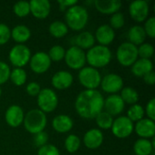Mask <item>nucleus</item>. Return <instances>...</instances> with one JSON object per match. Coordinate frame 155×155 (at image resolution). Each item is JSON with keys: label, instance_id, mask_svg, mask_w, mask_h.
I'll use <instances>...</instances> for the list:
<instances>
[{"label": "nucleus", "instance_id": "nucleus-1", "mask_svg": "<svg viewBox=\"0 0 155 155\" xmlns=\"http://www.w3.org/2000/svg\"><path fill=\"white\" fill-rule=\"evenodd\" d=\"M104 97L98 90H84L79 93L74 102L77 114L87 120L94 119L104 111Z\"/></svg>", "mask_w": 155, "mask_h": 155}, {"label": "nucleus", "instance_id": "nucleus-2", "mask_svg": "<svg viewBox=\"0 0 155 155\" xmlns=\"http://www.w3.org/2000/svg\"><path fill=\"white\" fill-rule=\"evenodd\" d=\"M64 20L69 29L79 32L86 26L89 20V13L85 7L77 4L65 11Z\"/></svg>", "mask_w": 155, "mask_h": 155}, {"label": "nucleus", "instance_id": "nucleus-3", "mask_svg": "<svg viewBox=\"0 0 155 155\" xmlns=\"http://www.w3.org/2000/svg\"><path fill=\"white\" fill-rule=\"evenodd\" d=\"M112 52L108 46L95 45L85 53L86 63L89 66L98 69L105 67L112 61Z\"/></svg>", "mask_w": 155, "mask_h": 155}, {"label": "nucleus", "instance_id": "nucleus-4", "mask_svg": "<svg viewBox=\"0 0 155 155\" xmlns=\"http://www.w3.org/2000/svg\"><path fill=\"white\" fill-rule=\"evenodd\" d=\"M25 129L31 134H36L44 132L47 125L46 114L39 109H32L25 114Z\"/></svg>", "mask_w": 155, "mask_h": 155}, {"label": "nucleus", "instance_id": "nucleus-5", "mask_svg": "<svg viewBox=\"0 0 155 155\" xmlns=\"http://www.w3.org/2000/svg\"><path fill=\"white\" fill-rule=\"evenodd\" d=\"M102 75L98 69L84 66L78 73V81L84 90H97L100 86Z\"/></svg>", "mask_w": 155, "mask_h": 155}, {"label": "nucleus", "instance_id": "nucleus-6", "mask_svg": "<svg viewBox=\"0 0 155 155\" xmlns=\"http://www.w3.org/2000/svg\"><path fill=\"white\" fill-rule=\"evenodd\" d=\"M138 58L137 46L129 42L121 44L116 50V59L124 67H131Z\"/></svg>", "mask_w": 155, "mask_h": 155}, {"label": "nucleus", "instance_id": "nucleus-7", "mask_svg": "<svg viewBox=\"0 0 155 155\" xmlns=\"http://www.w3.org/2000/svg\"><path fill=\"white\" fill-rule=\"evenodd\" d=\"M31 56L32 53L28 46L25 45L16 44L11 48L8 54V59L14 68H23L29 64Z\"/></svg>", "mask_w": 155, "mask_h": 155}, {"label": "nucleus", "instance_id": "nucleus-8", "mask_svg": "<svg viewBox=\"0 0 155 155\" xmlns=\"http://www.w3.org/2000/svg\"><path fill=\"white\" fill-rule=\"evenodd\" d=\"M38 109L43 113L49 114L54 112L58 106V96L56 93L51 88H44L36 96Z\"/></svg>", "mask_w": 155, "mask_h": 155}, {"label": "nucleus", "instance_id": "nucleus-9", "mask_svg": "<svg viewBox=\"0 0 155 155\" xmlns=\"http://www.w3.org/2000/svg\"><path fill=\"white\" fill-rule=\"evenodd\" d=\"M64 60L70 69L81 70L86 64L85 52L75 45H72L65 50Z\"/></svg>", "mask_w": 155, "mask_h": 155}, {"label": "nucleus", "instance_id": "nucleus-10", "mask_svg": "<svg viewBox=\"0 0 155 155\" xmlns=\"http://www.w3.org/2000/svg\"><path fill=\"white\" fill-rule=\"evenodd\" d=\"M134 124L126 116L121 115L114 120L111 127L113 134L118 139H126L134 133Z\"/></svg>", "mask_w": 155, "mask_h": 155}, {"label": "nucleus", "instance_id": "nucleus-11", "mask_svg": "<svg viewBox=\"0 0 155 155\" xmlns=\"http://www.w3.org/2000/svg\"><path fill=\"white\" fill-rule=\"evenodd\" d=\"M100 86L104 93L109 94H116L124 87V79L117 74H107L102 77Z\"/></svg>", "mask_w": 155, "mask_h": 155}, {"label": "nucleus", "instance_id": "nucleus-12", "mask_svg": "<svg viewBox=\"0 0 155 155\" xmlns=\"http://www.w3.org/2000/svg\"><path fill=\"white\" fill-rule=\"evenodd\" d=\"M129 14L131 18L137 22H145L149 18L150 6L146 0H135L129 5Z\"/></svg>", "mask_w": 155, "mask_h": 155}, {"label": "nucleus", "instance_id": "nucleus-13", "mask_svg": "<svg viewBox=\"0 0 155 155\" xmlns=\"http://www.w3.org/2000/svg\"><path fill=\"white\" fill-rule=\"evenodd\" d=\"M52 61L50 60L47 53L40 51L35 53L29 61L30 69L36 74H43L46 73L50 66H51Z\"/></svg>", "mask_w": 155, "mask_h": 155}, {"label": "nucleus", "instance_id": "nucleus-14", "mask_svg": "<svg viewBox=\"0 0 155 155\" xmlns=\"http://www.w3.org/2000/svg\"><path fill=\"white\" fill-rule=\"evenodd\" d=\"M25 118V112L23 108L17 104L10 105L5 114V120L8 126L12 128L19 127L23 124Z\"/></svg>", "mask_w": 155, "mask_h": 155}, {"label": "nucleus", "instance_id": "nucleus-15", "mask_svg": "<svg viewBox=\"0 0 155 155\" xmlns=\"http://www.w3.org/2000/svg\"><path fill=\"white\" fill-rule=\"evenodd\" d=\"M125 108V104L122 100L120 94H110L104 99V111L111 114L113 117L121 114Z\"/></svg>", "mask_w": 155, "mask_h": 155}, {"label": "nucleus", "instance_id": "nucleus-16", "mask_svg": "<svg viewBox=\"0 0 155 155\" xmlns=\"http://www.w3.org/2000/svg\"><path fill=\"white\" fill-rule=\"evenodd\" d=\"M104 140V135L103 131L99 130L98 128H92L84 134L83 143L87 149L96 150L102 146Z\"/></svg>", "mask_w": 155, "mask_h": 155}, {"label": "nucleus", "instance_id": "nucleus-17", "mask_svg": "<svg viewBox=\"0 0 155 155\" xmlns=\"http://www.w3.org/2000/svg\"><path fill=\"white\" fill-rule=\"evenodd\" d=\"M74 83V76L73 74L66 70H61L56 72L52 79H51V84L52 86L56 89V90H66L72 86Z\"/></svg>", "mask_w": 155, "mask_h": 155}, {"label": "nucleus", "instance_id": "nucleus-18", "mask_svg": "<svg viewBox=\"0 0 155 155\" xmlns=\"http://www.w3.org/2000/svg\"><path fill=\"white\" fill-rule=\"evenodd\" d=\"M134 131L140 138L150 140V138H153L155 135L154 121L148 118H143L134 124Z\"/></svg>", "mask_w": 155, "mask_h": 155}, {"label": "nucleus", "instance_id": "nucleus-19", "mask_svg": "<svg viewBox=\"0 0 155 155\" xmlns=\"http://www.w3.org/2000/svg\"><path fill=\"white\" fill-rule=\"evenodd\" d=\"M30 14L37 19H45L51 12V3L48 0H32L29 2Z\"/></svg>", "mask_w": 155, "mask_h": 155}, {"label": "nucleus", "instance_id": "nucleus-20", "mask_svg": "<svg viewBox=\"0 0 155 155\" xmlns=\"http://www.w3.org/2000/svg\"><path fill=\"white\" fill-rule=\"evenodd\" d=\"M94 35L95 38V42L97 41L98 45L108 46L114 40L115 32L109 25H102L96 29Z\"/></svg>", "mask_w": 155, "mask_h": 155}, {"label": "nucleus", "instance_id": "nucleus-21", "mask_svg": "<svg viewBox=\"0 0 155 155\" xmlns=\"http://www.w3.org/2000/svg\"><path fill=\"white\" fill-rule=\"evenodd\" d=\"M95 9L103 15H114L121 9L123 3L120 0H95L94 1Z\"/></svg>", "mask_w": 155, "mask_h": 155}, {"label": "nucleus", "instance_id": "nucleus-22", "mask_svg": "<svg viewBox=\"0 0 155 155\" xmlns=\"http://www.w3.org/2000/svg\"><path fill=\"white\" fill-rule=\"evenodd\" d=\"M52 127L58 134H66L73 129L74 121L67 114H58L52 120Z\"/></svg>", "mask_w": 155, "mask_h": 155}, {"label": "nucleus", "instance_id": "nucleus-23", "mask_svg": "<svg viewBox=\"0 0 155 155\" xmlns=\"http://www.w3.org/2000/svg\"><path fill=\"white\" fill-rule=\"evenodd\" d=\"M133 74L136 77H143L148 73L153 71V64L151 59L138 58L131 66Z\"/></svg>", "mask_w": 155, "mask_h": 155}, {"label": "nucleus", "instance_id": "nucleus-24", "mask_svg": "<svg viewBox=\"0 0 155 155\" xmlns=\"http://www.w3.org/2000/svg\"><path fill=\"white\" fill-rule=\"evenodd\" d=\"M32 33L28 26L25 25H17L11 29V38L17 44L24 45L31 38Z\"/></svg>", "mask_w": 155, "mask_h": 155}, {"label": "nucleus", "instance_id": "nucleus-25", "mask_svg": "<svg viewBox=\"0 0 155 155\" xmlns=\"http://www.w3.org/2000/svg\"><path fill=\"white\" fill-rule=\"evenodd\" d=\"M154 148V138H153V141L139 138L134 144V152L136 155H152Z\"/></svg>", "mask_w": 155, "mask_h": 155}, {"label": "nucleus", "instance_id": "nucleus-26", "mask_svg": "<svg viewBox=\"0 0 155 155\" xmlns=\"http://www.w3.org/2000/svg\"><path fill=\"white\" fill-rule=\"evenodd\" d=\"M128 42L134 45L135 46H139L140 45L143 44L146 39V34L144 29L142 25H135L130 27L128 30Z\"/></svg>", "mask_w": 155, "mask_h": 155}, {"label": "nucleus", "instance_id": "nucleus-27", "mask_svg": "<svg viewBox=\"0 0 155 155\" xmlns=\"http://www.w3.org/2000/svg\"><path fill=\"white\" fill-rule=\"evenodd\" d=\"M95 45L94 35L88 31H82L75 37V46L82 50H89Z\"/></svg>", "mask_w": 155, "mask_h": 155}, {"label": "nucleus", "instance_id": "nucleus-28", "mask_svg": "<svg viewBox=\"0 0 155 155\" xmlns=\"http://www.w3.org/2000/svg\"><path fill=\"white\" fill-rule=\"evenodd\" d=\"M68 30H69V28L67 27L66 24L64 22H62L59 20L52 22L48 27L49 34L54 38L64 37L68 34Z\"/></svg>", "mask_w": 155, "mask_h": 155}, {"label": "nucleus", "instance_id": "nucleus-29", "mask_svg": "<svg viewBox=\"0 0 155 155\" xmlns=\"http://www.w3.org/2000/svg\"><path fill=\"white\" fill-rule=\"evenodd\" d=\"M120 96L124 104H128L131 105L138 104V101L140 99L138 92L131 86L124 87L120 92Z\"/></svg>", "mask_w": 155, "mask_h": 155}, {"label": "nucleus", "instance_id": "nucleus-30", "mask_svg": "<svg viewBox=\"0 0 155 155\" xmlns=\"http://www.w3.org/2000/svg\"><path fill=\"white\" fill-rule=\"evenodd\" d=\"M96 124L98 126L99 130H109L111 129L113 123H114V117L106 113L105 111H102L95 118H94Z\"/></svg>", "mask_w": 155, "mask_h": 155}, {"label": "nucleus", "instance_id": "nucleus-31", "mask_svg": "<svg viewBox=\"0 0 155 155\" xmlns=\"http://www.w3.org/2000/svg\"><path fill=\"white\" fill-rule=\"evenodd\" d=\"M9 80L15 86H22L26 83L27 74L23 68H14L11 70Z\"/></svg>", "mask_w": 155, "mask_h": 155}, {"label": "nucleus", "instance_id": "nucleus-32", "mask_svg": "<svg viewBox=\"0 0 155 155\" xmlns=\"http://www.w3.org/2000/svg\"><path fill=\"white\" fill-rule=\"evenodd\" d=\"M144 115H145L144 108L141 104H135L131 105V107L128 109L126 117L134 124V123H137L140 120L143 119Z\"/></svg>", "mask_w": 155, "mask_h": 155}, {"label": "nucleus", "instance_id": "nucleus-33", "mask_svg": "<svg viewBox=\"0 0 155 155\" xmlns=\"http://www.w3.org/2000/svg\"><path fill=\"white\" fill-rule=\"evenodd\" d=\"M81 139L75 134H69L64 140V148L69 153H76L81 146Z\"/></svg>", "mask_w": 155, "mask_h": 155}, {"label": "nucleus", "instance_id": "nucleus-34", "mask_svg": "<svg viewBox=\"0 0 155 155\" xmlns=\"http://www.w3.org/2000/svg\"><path fill=\"white\" fill-rule=\"evenodd\" d=\"M14 14L20 18L26 17L30 15V5L27 1H18L13 6Z\"/></svg>", "mask_w": 155, "mask_h": 155}, {"label": "nucleus", "instance_id": "nucleus-35", "mask_svg": "<svg viewBox=\"0 0 155 155\" xmlns=\"http://www.w3.org/2000/svg\"><path fill=\"white\" fill-rule=\"evenodd\" d=\"M47 54L52 62H60V61L64 60V58L65 49L62 45H56L52 46L49 49Z\"/></svg>", "mask_w": 155, "mask_h": 155}, {"label": "nucleus", "instance_id": "nucleus-36", "mask_svg": "<svg viewBox=\"0 0 155 155\" xmlns=\"http://www.w3.org/2000/svg\"><path fill=\"white\" fill-rule=\"evenodd\" d=\"M138 57L143 59H151L154 54V47L152 44L143 43L137 46Z\"/></svg>", "mask_w": 155, "mask_h": 155}, {"label": "nucleus", "instance_id": "nucleus-37", "mask_svg": "<svg viewBox=\"0 0 155 155\" xmlns=\"http://www.w3.org/2000/svg\"><path fill=\"white\" fill-rule=\"evenodd\" d=\"M125 24V17L123 13L117 12L111 15L110 17V24L109 25L114 29H121Z\"/></svg>", "mask_w": 155, "mask_h": 155}, {"label": "nucleus", "instance_id": "nucleus-38", "mask_svg": "<svg viewBox=\"0 0 155 155\" xmlns=\"http://www.w3.org/2000/svg\"><path fill=\"white\" fill-rule=\"evenodd\" d=\"M11 38V29L5 24L0 23V45H4L9 42Z\"/></svg>", "mask_w": 155, "mask_h": 155}, {"label": "nucleus", "instance_id": "nucleus-39", "mask_svg": "<svg viewBox=\"0 0 155 155\" xmlns=\"http://www.w3.org/2000/svg\"><path fill=\"white\" fill-rule=\"evenodd\" d=\"M11 69L10 66L3 61H0V86L5 84L10 77Z\"/></svg>", "mask_w": 155, "mask_h": 155}, {"label": "nucleus", "instance_id": "nucleus-40", "mask_svg": "<svg viewBox=\"0 0 155 155\" xmlns=\"http://www.w3.org/2000/svg\"><path fill=\"white\" fill-rule=\"evenodd\" d=\"M144 29V32L146 34V36H149L150 38L155 37V17L151 16L149 17L145 22L144 25L143 26Z\"/></svg>", "mask_w": 155, "mask_h": 155}, {"label": "nucleus", "instance_id": "nucleus-41", "mask_svg": "<svg viewBox=\"0 0 155 155\" xmlns=\"http://www.w3.org/2000/svg\"><path fill=\"white\" fill-rule=\"evenodd\" d=\"M37 155H60V152L56 146L47 143L38 148Z\"/></svg>", "mask_w": 155, "mask_h": 155}, {"label": "nucleus", "instance_id": "nucleus-42", "mask_svg": "<svg viewBox=\"0 0 155 155\" xmlns=\"http://www.w3.org/2000/svg\"><path fill=\"white\" fill-rule=\"evenodd\" d=\"M41 90H42L41 85L36 82H30L25 86V91H26L27 94L29 96H33V97H36L39 94Z\"/></svg>", "mask_w": 155, "mask_h": 155}, {"label": "nucleus", "instance_id": "nucleus-43", "mask_svg": "<svg viewBox=\"0 0 155 155\" xmlns=\"http://www.w3.org/2000/svg\"><path fill=\"white\" fill-rule=\"evenodd\" d=\"M47 142H48V134L45 131L34 135V143L38 148L47 144Z\"/></svg>", "mask_w": 155, "mask_h": 155}, {"label": "nucleus", "instance_id": "nucleus-44", "mask_svg": "<svg viewBox=\"0 0 155 155\" xmlns=\"http://www.w3.org/2000/svg\"><path fill=\"white\" fill-rule=\"evenodd\" d=\"M144 113L147 115L148 119H151L153 121L155 120V99L152 98L148 101L145 108H144Z\"/></svg>", "mask_w": 155, "mask_h": 155}, {"label": "nucleus", "instance_id": "nucleus-45", "mask_svg": "<svg viewBox=\"0 0 155 155\" xmlns=\"http://www.w3.org/2000/svg\"><path fill=\"white\" fill-rule=\"evenodd\" d=\"M57 4L59 5V7L61 10H67L68 8L75 5L78 4L77 0H58Z\"/></svg>", "mask_w": 155, "mask_h": 155}, {"label": "nucleus", "instance_id": "nucleus-46", "mask_svg": "<svg viewBox=\"0 0 155 155\" xmlns=\"http://www.w3.org/2000/svg\"><path fill=\"white\" fill-rule=\"evenodd\" d=\"M143 82L148 84V85H153L155 84V73L154 71H152L150 73H148L147 74H145L143 77Z\"/></svg>", "mask_w": 155, "mask_h": 155}, {"label": "nucleus", "instance_id": "nucleus-47", "mask_svg": "<svg viewBox=\"0 0 155 155\" xmlns=\"http://www.w3.org/2000/svg\"><path fill=\"white\" fill-rule=\"evenodd\" d=\"M2 93H3V90H2V88H1V86H0V97H1V95H2Z\"/></svg>", "mask_w": 155, "mask_h": 155}, {"label": "nucleus", "instance_id": "nucleus-48", "mask_svg": "<svg viewBox=\"0 0 155 155\" xmlns=\"http://www.w3.org/2000/svg\"><path fill=\"white\" fill-rule=\"evenodd\" d=\"M152 155H153V154H152Z\"/></svg>", "mask_w": 155, "mask_h": 155}]
</instances>
